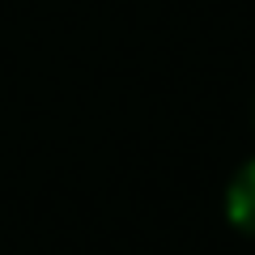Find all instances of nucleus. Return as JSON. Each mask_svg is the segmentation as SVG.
<instances>
[{"mask_svg": "<svg viewBox=\"0 0 255 255\" xmlns=\"http://www.w3.org/2000/svg\"><path fill=\"white\" fill-rule=\"evenodd\" d=\"M226 213L243 234H255V157L234 174V183L226 191Z\"/></svg>", "mask_w": 255, "mask_h": 255, "instance_id": "1", "label": "nucleus"}]
</instances>
